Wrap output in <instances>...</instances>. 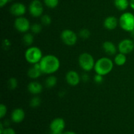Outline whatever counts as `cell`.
Returning a JSON list of instances; mask_svg holds the SVG:
<instances>
[{"mask_svg": "<svg viewBox=\"0 0 134 134\" xmlns=\"http://www.w3.org/2000/svg\"><path fill=\"white\" fill-rule=\"evenodd\" d=\"M39 64L43 73L49 75L57 72L60 68V60L53 54L43 56Z\"/></svg>", "mask_w": 134, "mask_h": 134, "instance_id": "6da1fadb", "label": "cell"}, {"mask_svg": "<svg viewBox=\"0 0 134 134\" xmlns=\"http://www.w3.org/2000/svg\"><path fill=\"white\" fill-rule=\"evenodd\" d=\"M114 67V63L111 59L107 57H102L96 61L94 71L96 74L105 76L112 71Z\"/></svg>", "mask_w": 134, "mask_h": 134, "instance_id": "7a4b0ae2", "label": "cell"}, {"mask_svg": "<svg viewBox=\"0 0 134 134\" xmlns=\"http://www.w3.org/2000/svg\"><path fill=\"white\" fill-rule=\"evenodd\" d=\"M42 51L37 47L31 46L26 50L24 53V58L26 61L31 65L38 64L40 62L43 58Z\"/></svg>", "mask_w": 134, "mask_h": 134, "instance_id": "3957f363", "label": "cell"}, {"mask_svg": "<svg viewBox=\"0 0 134 134\" xmlns=\"http://www.w3.org/2000/svg\"><path fill=\"white\" fill-rule=\"evenodd\" d=\"M119 26L124 31L132 32L134 30V14L130 12H125L119 19Z\"/></svg>", "mask_w": 134, "mask_h": 134, "instance_id": "277c9868", "label": "cell"}, {"mask_svg": "<svg viewBox=\"0 0 134 134\" xmlns=\"http://www.w3.org/2000/svg\"><path fill=\"white\" fill-rule=\"evenodd\" d=\"M79 64L81 69L85 71H90L94 69L96 61L92 55L88 52H83L79 56Z\"/></svg>", "mask_w": 134, "mask_h": 134, "instance_id": "5b68a950", "label": "cell"}, {"mask_svg": "<svg viewBox=\"0 0 134 134\" xmlns=\"http://www.w3.org/2000/svg\"><path fill=\"white\" fill-rule=\"evenodd\" d=\"M60 39L67 46L72 47L77 43L78 40V35L73 30L65 29L62 31L60 34Z\"/></svg>", "mask_w": 134, "mask_h": 134, "instance_id": "8992f818", "label": "cell"}, {"mask_svg": "<svg viewBox=\"0 0 134 134\" xmlns=\"http://www.w3.org/2000/svg\"><path fill=\"white\" fill-rule=\"evenodd\" d=\"M30 22L27 18L24 16L16 17L14 22V27L18 32L26 34L31 29Z\"/></svg>", "mask_w": 134, "mask_h": 134, "instance_id": "52a82bcc", "label": "cell"}, {"mask_svg": "<svg viewBox=\"0 0 134 134\" xmlns=\"http://www.w3.org/2000/svg\"><path fill=\"white\" fill-rule=\"evenodd\" d=\"M28 10L30 15L33 17H41L44 11L43 3L40 0H33L29 5Z\"/></svg>", "mask_w": 134, "mask_h": 134, "instance_id": "ba28073f", "label": "cell"}, {"mask_svg": "<svg viewBox=\"0 0 134 134\" xmlns=\"http://www.w3.org/2000/svg\"><path fill=\"white\" fill-rule=\"evenodd\" d=\"M119 52L128 54L134 50V41L132 39H124L119 42L117 46Z\"/></svg>", "mask_w": 134, "mask_h": 134, "instance_id": "9c48e42d", "label": "cell"}, {"mask_svg": "<svg viewBox=\"0 0 134 134\" xmlns=\"http://www.w3.org/2000/svg\"><path fill=\"white\" fill-rule=\"evenodd\" d=\"M49 127L51 132L63 133L65 128V122L62 118H55L51 121Z\"/></svg>", "mask_w": 134, "mask_h": 134, "instance_id": "30bf717a", "label": "cell"}, {"mask_svg": "<svg viewBox=\"0 0 134 134\" xmlns=\"http://www.w3.org/2000/svg\"><path fill=\"white\" fill-rule=\"evenodd\" d=\"M9 10L10 13L14 16H24L26 13V7L22 3H14L10 6Z\"/></svg>", "mask_w": 134, "mask_h": 134, "instance_id": "8fae6325", "label": "cell"}, {"mask_svg": "<svg viewBox=\"0 0 134 134\" xmlns=\"http://www.w3.org/2000/svg\"><path fill=\"white\" fill-rule=\"evenodd\" d=\"M81 77L78 72L75 70H70L67 72L65 75V81L70 86H75L80 83Z\"/></svg>", "mask_w": 134, "mask_h": 134, "instance_id": "7c38bea8", "label": "cell"}, {"mask_svg": "<svg viewBox=\"0 0 134 134\" xmlns=\"http://www.w3.org/2000/svg\"><path fill=\"white\" fill-rule=\"evenodd\" d=\"M26 113L22 108H16L12 111L10 119L12 122L16 124L20 123L24 120Z\"/></svg>", "mask_w": 134, "mask_h": 134, "instance_id": "4fadbf2b", "label": "cell"}, {"mask_svg": "<svg viewBox=\"0 0 134 134\" xmlns=\"http://www.w3.org/2000/svg\"><path fill=\"white\" fill-rule=\"evenodd\" d=\"M119 24V20L114 16H109L103 21V26L107 30L112 31L116 28Z\"/></svg>", "mask_w": 134, "mask_h": 134, "instance_id": "5bb4252c", "label": "cell"}, {"mask_svg": "<svg viewBox=\"0 0 134 134\" xmlns=\"http://www.w3.org/2000/svg\"><path fill=\"white\" fill-rule=\"evenodd\" d=\"M42 74L43 72L39 63L33 65L27 71V76L31 79H37L39 78Z\"/></svg>", "mask_w": 134, "mask_h": 134, "instance_id": "9a60e30c", "label": "cell"}, {"mask_svg": "<svg viewBox=\"0 0 134 134\" xmlns=\"http://www.w3.org/2000/svg\"><path fill=\"white\" fill-rule=\"evenodd\" d=\"M102 48L103 51L109 56H113L116 54L118 48L113 42L110 41H106L102 44Z\"/></svg>", "mask_w": 134, "mask_h": 134, "instance_id": "2e32d148", "label": "cell"}, {"mask_svg": "<svg viewBox=\"0 0 134 134\" xmlns=\"http://www.w3.org/2000/svg\"><path fill=\"white\" fill-rule=\"evenodd\" d=\"M27 90L30 94L37 96L43 91V86L37 81H31L27 85Z\"/></svg>", "mask_w": 134, "mask_h": 134, "instance_id": "e0dca14e", "label": "cell"}, {"mask_svg": "<svg viewBox=\"0 0 134 134\" xmlns=\"http://www.w3.org/2000/svg\"><path fill=\"white\" fill-rule=\"evenodd\" d=\"M114 5L118 10L124 11L130 6V1L128 0H114Z\"/></svg>", "mask_w": 134, "mask_h": 134, "instance_id": "ac0fdd59", "label": "cell"}, {"mask_svg": "<svg viewBox=\"0 0 134 134\" xmlns=\"http://www.w3.org/2000/svg\"><path fill=\"white\" fill-rule=\"evenodd\" d=\"M126 54H124L121 53V52H119V54H116L115 56V58H114V62L118 66H122L124 64L126 63L127 61V58Z\"/></svg>", "mask_w": 134, "mask_h": 134, "instance_id": "d6986e66", "label": "cell"}, {"mask_svg": "<svg viewBox=\"0 0 134 134\" xmlns=\"http://www.w3.org/2000/svg\"><path fill=\"white\" fill-rule=\"evenodd\" d=\"M58 79L56 78V76L53 75H50L45 80V84L46 87L48 88H52L54 87L56 85H57Z\"/></svg>", "mask_w": 134, "mask_h": 134, "instance_id": "ffe728a7", "label": "cell"}, {"mask_svg": "<svg viewBox=\"0 0 134 134\" xmlns=\"http://www.w3.org/2000/svg\"><path fill=\"white\" fill-rule=\"evenodd\" d=\"M24 44L27 47H31L34 41V37L30 33H26L22 37Z\"/></svg>", "mask_w": 134, "mask_h": 134, "instance_id": "44dd1931", "label": "cell"}, {"mask_svg": "<svg viewBox=\"0 0 134 134\" xmlns=\"http://www.w3.org/2000/svg\"><path fill=\"white\" fill-rule=\"evenodd\" d=\"M41 103V99L39 97L37 96L31 98V100L30 101V106L33 108L38 107L39 106H40Z\"/></svg>", "mask_w": 134, "mask_h": 134, "instance_id": "7402d4cb", "label": "cell"}, {"mask_svg": "<svg viewBox=\"0 0 134 134\" xmlns=\"http://www.w3.org/2000/svg\"><path fill=\"white\" fill-rule=\"evenodd\" d=\"M41 22L44 26H50L52 23V18L48 14H43L41 16Z\"/></svg>", "mask_w": 134, "mask_h": 134, "instance_id": "603a6c76", "label": "cell"}, {"mask_svg": "<svg viewBox=\"0 0 134 134\" xmlns=\"http://www.w3.org/2000/svg\"><path fill=\"white\" fill-rule=\"evenodd\" d=\"M7 86L10 90H15L18 86V81L14 77H10L7 81Z\"/></svg>", "mask_w": 134, "mask_h": 134, "instance_id": "cb8c5ba5", "label": "cell"}, {"mask_svg": "<svg viewBox=\"0 0 134 134\" xmlns=\"http://www.w3.org/2000/svg\"><path fill=\"white\" fill-rule=\"evenodd\" d=\"M90 31L87 28H82L79 32V37L82 39H87L90 37Z\"/></svg>", "mask_w": 134, "mask_h": 134, "instance_id": "d4e9b609", "label": "cell"}, {"mask_svg": "<svg viewBox=\"0 0 134 134\" xmlns=\"http://www.w3.org/2000/svg\"><path fill=\"white\" fill-rule=\"evenodd\" d=\"M43 2L49 9H54L58 5L59 0H43Z\"/></svg>", "mask_w": 134, "mask_h": 134, "instance_id": "484cf974", "label": "cell"}, {"mask_svg": "<svg viewBox=\"0 0 134 134\" xmlns=\"http://www.w3.org/2000/svg\"><path fill=\"white\" fill-rule=\"evenodd\" d=\"M42 29H43V26H42V24L39 23H34L31 26V31L33 34H38L39 33L41 32Z\"/></svg>", "mask_w": 134, "mask_h": 134, "instance_id": "4316f807", "label": "cell"}, {"mask_svg": "<svg viewBox=\"0 0 134 134\" xmlns=\"http://www.w3.org/2000/svg\"><path fill=\"white\" fill-rule=\"evenodd\" d=\"M7 106L3 103H1L0 105V119H3L7 115Z\"/></svg>", "mask_w": 134, "mask_h": 134, "instance_id": "83f0119b", "label": "cell"}, {"mask_svg": "<svg viewBox=\"0 0 134 134\" xmlns=\"http://www.w3.org/2000/svg\"><path fill=\"white\" fill-rule=\"evenodd\" d=\"M103 77H104V76H102L101 75L96 74V75L94 77V82L96 84H102V82H103V80H104Z\"/></svg>", "mask_w": 134, "mask_h": 134, "instance_id": "f1b7e54d", "label": "cell"}, {"mask_svg": "<svg viewBox=\"0 0 134 134\" xmlns=\"http://www.w3.org/2000/svg\"><path fill=\"white\" fill-rule=\"evenodd\" d=\"M1 134H16V133L13 128H10V127H7L4 129L3 132Z\"/></svg>", "mask_w": 134, "mask_h": 134, "instance_id": "f546056e", "label": "cell"}, {"mask_svg": "<svg viewBox=\"0 0 134 134\" xmlns=\"http://www.w3.org/2000/svg\"><path fill=\"white\" fill-rule=\"evenodd\" d=\"M81 80H82L83 82H87L88 81L90 80V77H89V75L87 73H85V74H83L81 76Z\"/></svg>", "mask_w": 134, "mask_h": 134, "instance_id": "4dcf8cb0", "label": "cell"}, {"mask_svg": "<svg viewBox=\"0 0 134 134\" xmlns=\"http://www.w3.org/2000/svg\"><path fill=\"white\" fill-rule=\"evenodd\" d=\"M10 1H12V0H0V7L3 8Z\"/></svg>", "mask_w": 134, "mask_h": 134, "instance_id": "1f68e13d", "label": "cell"}, {"mask_svg": "<svg viewBox=\"0 0 134 134\" xmlns=\"http://www.w3.org/2000/svg\"><path fill=\"white\" fill-rule=\"evenodd\" d=\"M3 44H5L6 47H9V46H10V41L8 40V39H5V40L3 41Z\"/></svg>", "mask_w": 134, "mask_h": 134, "instance_id": "d6a6232c", "label": "cell"}, {"mask_svg": "<svg viewBox=\"0 0 134 134\" xmlns=\"http://www.w3.org/2000/svg\"><path fill=\"white\" fill-rule=\"evenodd\" d=\"M130 7L134 10V0H130Z\"/></svg>", "mask_w": 134, "mask_h": 134, "instance_id": "836d02e7", "label": "cell"}, {"mask_svg": "<svg viewBox=\"0 0 134 134\" xmlns=\"http://www.w3.org/2000/svg\"><path fill=\"white\" fill-rule=\"evenodd\" d=\"M63 134H77V133H75L73 131H66V132H63Z\"/></svg>", "mask_w": 134, "mask_h": 134, "instance_id": "e575fe53", "label": "cell"}, {"mask_svg": "<svg viewBox=\"0 0 134 134\" xmlns=\"http://www.w3.org/2000/svg\"><path fill=\"white\" fill-rule=\"evenodd\" d=\"M130 35H131V37H132V39H133L134 41V30L132 32H130Z\"/></svg>", "mask_w": 134, "mask_h": 134, "instance_id": "d590c367", "label": "cell"}, {"mask_svg": "<svg viewBox=\"0 0 134 134\" xmlns=\"http://www.w3.org/2000/svg\"><path fill=\"white\" fill-rule=\"evenodd\" d=\"M51 134H63V133H60V132H51Z\"/></svg>", "mask_w": 134, "mask_h": 134, "instance_id": "8d00e7d4", "label": "cell"}]
</instances>
